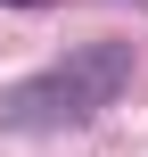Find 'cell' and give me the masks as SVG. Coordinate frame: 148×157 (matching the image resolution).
Masks as SVG:
<instances>
[{"label": "cell", "mask_w": 148, "mask_h": 157, "mask_svg": "<svg viewBox=\"0 0 148 157\" xmlns=\"http://www.w3.org/2000/svg\"><path fill=\"white\" fill-rule=\"evenodd\" d=\"M132 83V41H74L66 58L0 83V132H66L115 108Z\"/></svg>", "instance_id": "1"}, {"label": "cell", "mask_w": 148, "mask_h": 157, "mask_svg": "<svg viewBox=\"0 0 148 157\" xmlns=\"http://www.w3.org/2000/svg\"><path fill=\"white\" fill-rule=\"evenodd\" d=\"M8 8H33V0H8Z\"/></svg>", "instance_id": "2"}]
</instances>
